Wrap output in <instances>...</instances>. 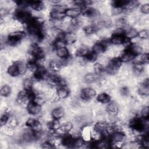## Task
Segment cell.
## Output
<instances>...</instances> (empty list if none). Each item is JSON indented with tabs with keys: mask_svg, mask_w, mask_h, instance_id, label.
Listing matches in <instances>:
<instances>
[{
	"mask_svg": "<svg viewBox=\"0 0 149 149\" xmlns=\"http://www.w3.org/2000/svg\"><path fill=\"white\" fill-rule=\"evenodd\" d=\"M39 122V120H37V119L34 118H32V117H30L28 118V119H27L25 125L29 127L32 128L33 127H34L38 122Z\"/></svg>",
	"mask_w": 149,
	"mask_h": 149,
	"instance_id": "obj_30",
	"label": "cell"
},
{
	"mask_svg": "<svg viewBox=\"0 0 149 149\" xmlns=\"http://www.w3.org/2000/svg\"><path fill=\"white\" fill-rule=\"evenodd\" d=\"M16 65L18 67L19 72H20V74H24L25 73V72H26L27 68V65L25 64L23 61H17L15 62Z\"/></svg>",
	"mask_w": 149,
	"mask_h": 149,
	"instance_id": "obj_29",
	"label": "cell"
},
{
	"mask_svg": "<svg viewBox=\"0 0 149 149\" xmlns=\"http://www.w3.org/2000/svg\"><path fill=\"white\" fill-rule=\"evenodd\" d=\"M137 36L142 40L148 39V30L147 29H142L138 32Z\"/></svg>",
	"mask_w": 149,
	"mask_h": 149,
	"instance_id": "obj_32",
	"label": "cell"
},
{
	"mask_svg": "<svg viewBox=\"0 0 149 149\" xmlns=\"http://www.w3.org/2000/svg\"><path fill=\"white\" fill-rule=\"evenodd\" d=\"M28 52L33 55L36 59L44 58L45 56V51L43 48L36 44H32L30 45Z\"/></svg>",
	"mask_w": 149,
	"mask_h": 149,
	"instance_id": "obj_2",
	"label": "cell"
},
{
	"mask_svg": "<svg viewBox=\"0 0 149 149\" xmlns=\"http://www.w3.org/2000/svg\"><path fill=\"white\" fill-rule=\"evenodd\" d=\"M89 47L84 45H82L77 49L75 55L79 57H85L89 53Z\"/></svg>",
	"mask_w": 149,
	"mask_h": 149,
	"instance_id": "obj_20",
	"label": "cell"
},
{
	"mask_svg": "<svg viewBox=\"0 0 149 149\" xmlns=\"http://www.w3.org/2000/svg\"><path fill=\"white\" fill-rule=\"evenodd\" d=\"M33 80L31 78H24L23 80V88L27 91H30L33 90Z\"/></svg>",
	"mask_w": 149,
	"mask_h": 149,
	"instance_id": "obj_24",
	"label": "cell"
},
{
	"mask_svg": "<svg viewBox=\"0 0 149 149\" xmlns=\"http://www.w3.org/2000/svg\"><path fill=\"white\" fill-rule=\"evenodd\" d=\"M126 136L122 131L118 130L114 132L110 135V139L112 143L116 142H125Z\"/></svg>",
	"mask_w": 149,
	"mask_h": 149,
	"instance_id": "obj_8",
	"label": "cell"
},
{
	"mask_svg": "<svg viewBox=\"0 0 149 149\" xmlns=\"http://www.w3.org/2000/svg\"><path fill=\"white\" fill-rule=\"evenodd\" d=\"M48 66H49V69L51 70V72H59L61 68H62L61 65L59 63L58 59H54L49 61Z\"/></svg>",
	"mask_w": 149,
	"mask_h": 149,
	"instance_id": "obj_19",
	"label": "cell"
},
{
	"mask_svg": "<svg viewBox=\"0 0 149 149\" xmlns=\"http://www.w3.org/2000/svg\"><path fill=\"white\" fill-rule=\"evenodd\" d=\"M65 17V13H59L52 10H51L49 13V17L52 20H54V21L62 20Z\"/></svg>",
	"mask_w": 149,
	"mask_h": 149,
	"instance_id": "obj_21",
	"label": "cell"
},
{
	"mask_svg": "<svg viewBox=\"0 0 149 149\" xmlns=\"http://www.w3.org/2000/svg\"><path fill=\"white\" fill-rule=\"evenodd\" d=\"M63 40L66 44L71 45L74 44L76 41V40H77V38L76 33L68 31L65 33Z\"/></svg>",
	"mask_w": 149,
	"mask_h": 149,
	"instance_id": "obj_14",
	"label": "cell"
},
{
	"mask_svg": "<svg viewBox=\"0 0 149 149\" xmlns=\"http://www.w3.org/2000/svg\"><path fill=\"white\" fill-rule=\"evenodd\" d=\"M81 13V9L77 7L68 8L65 13L66 16H68L71 19L78 17Z\"/></svg>",
	"mask_w": 149,
	"mask_h": 149,
	"instance_id": "obj_9",
	"label": "cell"
},
{
	"mask_svg": "<svg viewBox=\"0 0 149 149\" xmlns=\"http://www.w3.org/2000/svg\"><path fill=\"white\" fill-rule=\"evenodd\" d=\"M140 62L143 64H148V54L144 52L140 55Z\"/></svg>",
	"mask_w": 149,
	"mask_h": 149,
	"instance_id": "obj_35",
	"label": "cell"
},
{
	"mask_svg": "<svg viewBox=\"0 0 149 149\" xmlns=\"http://www.w3.org/2000/svg\"><path fill=\"white\" fill-rule=\"evenodd\" d=\"M136 55H134L129 49L126 48L125 50H124L122 54L120 56V58L122 62L125 63H128L135 58Z\"/></svg>",
	"mask_w": 149,
	"mask_h": 149,
	"instance_id": "obj_10",
	"label": "cell"
},
{
	"mask_svg": "<svg viewBox=\"0 0 149 149\" xmlns=\"http://www.w3.org/2000/svg\"><path fill=\"white\" fill-rule=\"evenodd\" d=\"M11 91H12V88L7 84H4L3 86L1 87L0 94L1 97L6 98L10 95Z\"/></svg>",
	"mask_w": 149,
	"mask_h": 149,
	"instance_id": "obj_25",
	"label": "cell"
},
{
	"mask_svg": "<svg viewBox=\"0 0 149 149\" xmlns=\"http://www.w3.org/2000/svg\"><path fill=\"white\" fill-rule=\"evenodd\" d=\"M94 71L95 74L101 76L105 72L104 66L97 62L94 64Z\"/></svg>",
	"mask_w": 149,
	"mask_h": 149,
	"instance_id": "obj_27",
	"label": "cell"
},
{
	"mask_svg": "<svg viewBox=\"0 0 149 149\" xmlns=\"http://www.w3.org/2000/svg\"><path fill=\"white\" fill-rule=\"evenodd\" d=\"M7 73L12 77H17L20 74L18 67L15 63L9 66L7 68Z\"/></svg>",
	"mask_w": 149,
	"mask_h": 149,
	"instance_id": "obj_16",
	"label": "cell"
},
{
	"mask_svg": "<svg viewBox=\"0 0 149 149\" xmlns=\"http://www.w3.org/2000/svg\"><path fill=\"white\" fill-rule=\"evenodd\" d=\"M56 49V55L59 58H66L70 56L69 51L67 47H61Z\"/></svg>",
	"mask_w": 149,
	"mask_h": 149,
	"instance_id": "obj_18",
	"label": "cell"
},
{
	"mask_svg": "<svg viewBox=\"0 0 149 149\" xmlns=\"http://www.w3.org/2000/svg\"><path fill=\"white\" fill-rule=\"evenodd\" d=\"M26 108L28 113L33 115H37L42 112L41 106L36 104L33 101H29Z\"/></svg>",
	"mask_w": 149,
	"mask_h": 149,
	"instance_id": "obj_6",
	"label": "cell"
},
{
	"mask_svg": "<svg viewBox=\"0 0 149 149\" xmlns=\"http://www.w3.org/2000/svg\"><path fill=\"white\" fill-rule=\"evenodd\" d=\"M15 20L19 21L21 23H27L33 18L28 10L26 9H19L17 8L14 13Z\"/></svg>",
	"mask_w": 149,
	"mask_h": 149,
	"instance_id": "obj_1",
	"label": "cell"
},
{
	"mask_svg": "<svg viewBox=\"0 0 149 149\" xmlns=\"http://www.w3.org/2000/svg\"><path fill=\"white\" fill-rule=\"evenodd\" d=\"M97 55L94 53L93 51L89 52V53L84 57L87 62H93L97 59Z\"/></svg>",
	"mask_w": 149,
	"mask_h": 149,
	"instance_id": "obj_31",
	"label": "cell"
},
{
	"mask_svg": "<svg viewBox=\"0 0 149 149\" xmlns=\"http://www.w3.org/2000/svg\"><path fill=\"white\" fill-rule=\"evenodd\" d=\"M68 8V6L61 3V2H60L59 3L52 6L51 10L59 12V13H65Z\"/></svg>",
	"mask_w": 149,
	"mask_h": 149,
	"instance_id": "obj_26",
	"label": "cell"
},
{
	"mask_svg": "<svg viewBox=\"0 0 149 149\" xmlns=\"http://www.w3.org/2000/svg\"><path fill=\"white\" fill-rule=\"evenodd\" d=\"M83 30L84 32V34L87 36H88L95 33L96 31H97V29H96L95 27L93 24H90V25H88V26H86L84 27Z\"/></svg>",
	"mask_w": 149,
	"mask_h": 149,
	"instance_id": "obj_28",
	"label": "cell"
},
{
	"mask_svg": "<svg viewBox=\"0 0 149 149\" xmlns=\"http://www.w3.org/2000/svg\"><path fill=\"white\" fill-rule=\"evenodd\" d=\"M97 91L91 87H86L82 88L80 91V97L81 100L84 101H90L95 95Z\"/></svg>",
	"mask_w": 149,
	"mask_h": 149,
	"instance_id": "obj_3",
	"label": "cell"
},
{
	"mask_svg": "<svg viewBox=\"0 0 149 149\" xmlns=\"http://www.w3.org/2000/svg\"><path fill=\"white\" fill-rule=\"evenodd\" d=\"M140 12L143 13L144 15H148L149 13V5L148 3H143L140 8Z\"/></svg>",
	"mask_w": 149,
	"mask_h": 149,
	"instance_id": "obj_36",
	"label": "cell"
},
{
	"mask_svg": "<svg viewBox=\"0 0 149 149\" xmlns=\"http://www.w3.org/2000/svg\"><path fill=\"white\" fill-rule=\"evenodd\" d=\"M97 101L101 104H108L111 101V96L107 93L102 92L100 93L97 97Z\"/></svg>",
	"mask_w": 149,
	"mask_h": 149,
	"instance_id": "obj_17",
	"label": "cell"
},
{
	"mask_svg": "<svg viewBox=\"0 0 149 149\" xmlns=\"http://www.w3.org/2000/svg\"><path fill=\"white\" fill-rule=\"evenodd\" d=\"M127 49H129L136 56L140 55L143 51L141 47L137 44H132Z\"/></svg>",
	"mask_w": 149,
	"mask_h": 149,
	"instance_id": "obj_23",
	"label": "cell"
},
{
	"mask_svg": "<svg viewBox=\"0 0 149 149\" xmlns=\"http://www.w3.org/2000/svg\"><path fill=\"white\" fill-rule=\"evenodd\" d=\"M149 82L148 77L144 79L137 87V93L141 97H147L149 94Z\"/></svg>",
	"mask_w": 149,
	"mask_h": 149,
	"instance_id": "obj_4",
	"label": "cell"
},
{
	"mask_svg": "<svg viewBox=\"0 0 149 149\" xmlns=\"http://www.w3.org/2000/svg\"><path fill=\"white\" fill-rule=\"evenodd\" d=\"M51 115L54 119H60L65 115V109L62 106L55 108L51 111Z\"/></svg>",
	"mask_w": 149,
	"mask_h": 149,
	"instance_id": "obj_11",
	"label": "cell"
},
{
	"mask_svg": "<svg viewBox=\"0 0 149 149\" xmlns=\"http://www.w3.org/2000/svg\"><path fill=\"white\" fill-rule=\"evenodd\" d=\"M126 38V36L125 35H112L109 42L112 45H123Z\"/></svg>",
	"mask_w": 149,
	"mask_h": 149,
	"instance_id": "obj_15",
	"label": "cell"
},
{
	"mask_svg": "<svg viewBox=\"0 0 149 149\" xmlns=\"http://www.w3.org/2000/svg\"><path fill=\"white\" fill-rule=\"evenodd\" d=\"M76 139L70 133H67L62 136V144L65 147L74 148Z\"/></svg>",
	"mask_w": 149,
	"mask_h": 149,
	"instance_id": "obj_5",
	"label": "cell"
},
{
	"mask_svg": "<svg viewBox=\"0 0 149 149\" xmlns=\"http://www.w3.org/2000/svg\"><path fill=\"white\" fill-rule=\"evenodd\" d=\"M47 125L48 129L51 131L55 132L61 126V123L58 119H54L51 121L48 122L47 123Z\"/></svg>",
	"mask_w": 149,
	"mask_h": 149,
	"instance_id": "obj_22",
	"label": "cell"
},
{
	"mask_svg": "<svg viewBox=\"0 0 149 149\" xmlns=\"http://www.w3.org/2000/svg\"><path fill=\"white\" fill-rule=\"evenodd\" d=\"M92 129L88 125H84L81 129L80 136L81 139L86 142H88L91 140V133Z\"/></svg>",
	"mask_w": 149,
	"mask_h": 149,
	"instance_id": "obj_7",
	"label": "cell"
},
{
	"mask_svg": "<svg viewBox=\"0 0 149 149\" xmlns=\"http://www.w3.org/2000/svg\"><path fill=\"white\" fill-rule=\"evenodd\" d=\"M9 115L4 112L1 116V120H0V124L1 125V126H5L6 124H7V122L9 120Z\"/></svg>",
	"mask_w": 149,
	"mask_h": 149,
	"instance_id": "obj_34",
	"label": "cell"
},
{
	"mask_svg": "<svg viewBox=\"0 0 149 149\" xmlns=\"http://www.w3.org/2000/svg\"><path fill=\"white\" fill-rule=\"evenodd\" d=\"M29 5L32 10L36 11L41 12L45 8L44 2L41 1H29Z\"/></svg>",
	"mask_w": 149,
	"mask_h": 149,
	"instance_id": "obj_12",
	"label": "cell"
},
{
	"mask_svg": "<svg viewBox=\"0 0 149 149\" xmlns=\"http://www.w3.org/2000/svg\"><path fill=\"white\" fill-rule=\"evenodd\" d=\"M149 113V108L148 105H145L140 110V115L143 118L147 119L148 118Z\"/></svg>",
	"mask_w": 149,
	"mask_h": 149,
	"instance_id": "obj_33",
	"label": "cell"
},
{
	"mask_svg": "<svg viewBox=\"0 0 149 149\" xmlns=\"http://www.w3.org/2000/svg\"><path fill=\"white\" fill-rule=\"evenodd\" d=\"M56 93L59 100H63L69 96L70 90L66 86H60L56 90Z\"/></svg>",
	"mask_w": 149,
	"mask_h": 149,
	"instance_id": "obj_13",
	"label": "cell"
}]
</instances>
